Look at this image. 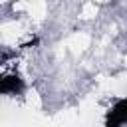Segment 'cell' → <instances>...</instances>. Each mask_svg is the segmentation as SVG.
<instances>
[{"label":"cell","mask_w":127,"mask_h":127,"mask_svg":"<svg viewBox=\"0 0 127 127\" xmlns=\"http://www.w3.org/2000/svg\"><path fill=\"white\" fill-rule=\"evenodd\" d=\"M24 79L18 75V73H10V75H4L0 79V93L4 95H16V93H22L24 91Z\"/></svg>","instance_id":"7a4b0ae2"},{"label":"cell","mask_w":127,"mask_h":127,"mask_svg":"<svg viewBox=\"0 0 127 127\" xmlns=\"http://www.w3.org/2000/svg\"><path fill=\"white\" fill-rule=\"evenodd\" d=\"M123 123H127V97L119 99L107 111V117H105L107 127H117V125H123Z\"/></svg>","instance_id":"6da1fadb"}]
</instances>
